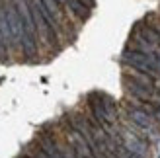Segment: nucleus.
Segmentation results:
<instances>
[{
	"label": "nucleus",
	"instance_id": "f257e3e1",
	"mask_svg": "<svg viewBox=\"0 0 160 158\" xmlns=\"http://www.w3.org/2000/svg\"><path fill=\"white\" fill-rule=\"evenodd\" d=\"M117 133H119V139H121V146L127 152H131L135 158H150V151H152L150 146L152 145L145 137H141V135H137V133H133L125 127H121Z\"/></svg>",
	"mask_w": 160,
	"mask_h": 158
},
{
	"label": "nucleus",
	"instance_id": "f03ea898",
	"mask_svg": "<svg viewBox=\"0 0 160 158\" xmlns=\"http://www.w3.org/2000/svg\"><path fill=\"white\" fill-rule=\"evenodd\" d=\"M121 62L125 68H133V70H139V72H145L148 76H152L154 80H160L156 70L152 67V59H150V55H145V53H139L131 49V47H125V51L121 55Z\"/></svg>",
	"mask_w": 160,
	"mask_h": 158
},
{
	"label": "nucleus",
	"instance_id": "7ed1b4c3",
	"mask_svg": "<svg viewBox=\"0 0 160 158\" xmlns=\"http://www.w3.org/2000/svg\"><path fill=\"white\" fill-rule=\"evenodd\" d=\"M121 82H123L125 94H127L129 100H135V101H154V98H156V86L137 82V80H133L131 76H127L125 72L121 74Z\"/></svg>",
	"mask_w": 160,
	"mask_h": 158
},
{
	"label": "nucleus",
	"instance_id": "20e7f679",
	"mask_svg": "<svg viewBox=\"0 0 160 158\" xmlns=\"http://www.w3.org/2000/svg\"><path fill=\"white\" fill-rule=\"evenodd\" d=\"M86 100H88V109H90V115H88V117H90V121L96 125V127H102L103 131H108L111 127V123H109V117H108L106 107H103L102 92H90Z\"/></svg>",
	"mask_w": 160,
	"mask_h": 158
},
{
	"label": "nucleus",
	"instance_id": "39448f33",
	"mask_svg": "<svg viewBox=\"0 0 160 158\" xmlns=\"http://www.w3.org/2000/svg\"><path fill=\"white\" fill-rule=\"evenodd\" d=\"M131 37H137L141 41L148 43L150 47H154V49H160V33L156 31V27L152 23H148V22H137Z\"/></svg>",
	"mask_w": 160,
	"mask_h": 158
},
{
	"label": "nucleus",
	"instance_id": "423d86ee",
	"mask_svg": "<svg viewBox=\"0 0 160 158\" xmlns=\"http://www.w3.org/2000/svg\"><path fill=\"white\" fill-rule=\"evenodd\" d=\"M6 16H8V23H10V29H12V35H14L16 51H22L20 41H22V35H23V22H22V16L18 14L12 0H6Z\"/></svg>",
	"mask_w": 160,
	"mask_h": 158
},
{
	"label": "nucleus",
	"instance_id": "0eeeda50",
	"mask_svg": "<svg viewBox=\"0 0 160 158\" xmlns=\"http://www.w3.org/2000/svg\"><path fill=\"white\" fill-rule=\"evenodd\" d=\"M90 10L92 8L86 6L82 0H67V4H65V12L70 14L72 18L80 20V22H84L88 16H90Z\"/></svg>",
	"mask_w": 160,
	"mask_h": 158
},
{
	"label": "nucleus",
	"instance_id": "6e6552de",
	"mask_svg": "<svg viewBox=\"0 0 160 158\" xmlns=\"http://www.w3.org/2000/svg\"><path fill=\"white\" fill-rule=\"evenodd\" d=\"M102 100H103V107H106V111H108L109 123L115 125L117 119H119V107H117V104H115V100L111 98L109 94H103V92H102Z\"/></svg>",
	"mask_w": 160,
	"mask_h": 158
},
{
	"label": "nucleus",
	"instance_id": "1a4fd4ad",
	"mask_svg": "<svg viewBox=\"0 0 160 158\" xmlns=\"http://www.w3.org/2000/svg\"><path fill=\"white\" fill-rule=\"evenodd\" d=\"M41 4L47 8V12H49L53 18L61 23V26L65 23V8H62L57 0H41Z\"/></svg>",
	"mask_w": 160,
	"mask_h": 158
},
{
	"label": "nucleus",
	"instance_id": "9d476101",
	"mask_svg": "<svg viewBox=\"0 0 160 158\" xmlns=\"http://www.w3.org/2000/svg\"><path fill=\"white\" fill-rule=\"evenodd\" d=\"M26 152H28L29 156H33V158H49V156H47V154L41 151V148L37 146V143H35V141H33V143H29V145H28Z\"/></svg>",
	"mask_w": 160,
	"mask_h": 158
},
{
	"label": "nucleus",
	"instance_id": "9b49d317",
	"mask_svg": "<svg viewBox=\"0 0 160 158\" xmlns=\"http://www.w3.org/2000/svg\"><path fill=\"white\" fill-rule=\"evenodd\" d=\"M152 117H154V121L158 123V127H160V106L154 104V101H152Z\"/></svg>",
	"mask_w": 160,
	"mask_h": 158
},
{
	"label": "nucleus",
	"instance_id": "f8f14e48",
	"mask_svg": "<svg viewBox=\"0 0 160 158\" xmlns=\"http://www.w3.org/2000/svg\"><path fill=\"white\" fill-rule=\"evenodd\" d=\"M148 23H152V26L156 27V31L160 33V20H154V16H152V18H150V16H148Z\"/></svg>",
	"mask_w": 160,
	"mask_h": 158
},
{
	"label": "nucleus",
	"instance_id": "ddd939ff",
	"mask_svg": "<svg viewBox=\"0 0 160 158\" xmlns=\"http://www.w3.org/2000/svg\"><path fill=\"white\" fill-rule=\"evenodd\" d=\"M103 154H106V156H108V158H117V156H115V154H113V152H109V151H106V152H103Z\"/></svg>",
	"mask_w": 160,
	"mask_h": 158
},
{
	"label": "nucleus",
	"instance_id": "4468645a",
	"mask_svg": "<svg viewBox=\"0 0 160 158\" xmlns=\"http://www.w3.org/2000/svg\"><path fill=\"white\" fill-rule=\"evenodd\" d=\"M57 2H59L61 6H65V4H67V0H57Z\"/></svg>",
	"mask_w": 160,
	"mask_h": 158
},
{
	"label": "nucleus",
	"instance_id": "2eb2a0df",
	"mask_svg": "<svg viewBox=\"0 0 160 158\" xmlns=\"http://www.w3.org/2000/svg\"><path fill=\"white\" fill-rule=\"evenodd\" d=\"M158 158H160V154H158Z\"/></svg>",
	"mask_w": 160,
	"mask_h": 158
},
{
	"label": "nucleus",
	"instance_id": "dca6fc26",
	"mask_svg": "<svg viewBox=\"0 0 160 158\" xmlns=\"http://www.w3.org/2000/svg\"><path fill=\"white\" fill-rule=\"evenodd\" d=\"M90 158H94V156H90Z\"/></svg>",
	"mask_w": 160,
	"mask_h": 158
}]
</instances>
